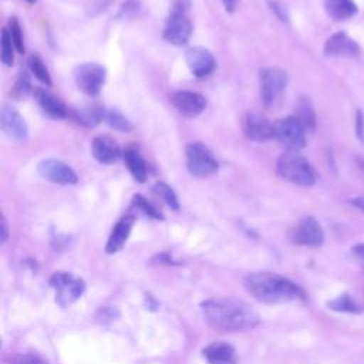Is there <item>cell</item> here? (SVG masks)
I'll return each instance as SVG.
<instances>
[{"instance_id":"cell-1","label":"cell","mask_w":364,"mask_h":364,"mask_svg":"<svg viewBox=\"0 0 364 364\" xmlns=\"http://www.w3.org/2000/svg\"><path fill=\"white\" fill-rule=\"evenodd\" d=\"M202 316L209 327L222 333L253 328L259 324L257 313L245 301L232 297H215L200 304Z\"/></svg>"},{"instance_id":"cell-2","label":"cell","mask_w":364,"mask_h":364,"mask_svg":"<svg viewBox=\"0 0 364 364\" xmlns=\"http://www.w3.org/2000/svg\"><path fill=\"white\" fill-rule=\"evenodd\" d=\"M247 293L257 301L276 304L304 299V291L294 282L270 272H256L245 279Z\"/></svg>"},{"instance_id":"cell-3","label":"cell","mask_w":364,"mask_h":364,"mask_svg":"<svg viewBox=\"0 0 364 364\" xmlns=\"http://www.w3.org/2000/svg\"><path fill=\"white\" fill-rule=\"evenodd\" d=\"M276 171L283 179L301 186L313 185L317 178L311 164L303 155L297 154V151L282 154L277 158Z\"/></svg>"},{"instance_id":"cell-4","label":"cell","mask_w":364,"mask_h":364,"mask_svg":"<svg viewBox=\"0 0 364 364\" xmlns=\"http://www.w3.org/2000/svg\"><path fill=\"white\" fill-rule=\"evenodd\" d=\"M191 0H173L172 10L165 24L162 37L173 46H183L189 41L193 26L189 18Z\"/></svg>"},{"instance_id":"cell-5","label":"cell","mask_w":364,"mask_h":364,"mask_svg":"<svg viewBox=\"0 0 364 364\" xmlns=\"http://www.w3.org/2000/svg\"><path fill=\"white\" fill-rule=\"evenodd\" d=\"M260 95L266 107H276L286 90L287 74L279 67H263L259 71Z\"/></svg>"},{"instance_id":"cell-6","label":"cell","mask_w":364,"mask_h":364,"mask_svg":"<svg viewBox=\"0 0 364 364\" xmlns=\"http://www.w3.org/2000/svg\"><path fill=\"white\" fill-rule=\"evenodd\" d=\"M185 156L186 168L193 176L206 178L213 175L219 168V164L215 159L212 151L200 142L188 144L185 148Z\"/></svg>"},{"instance_id":"cell-7","label":"cell","mask_w":364,"mask_h":364,"mask_svg":"<svg viewBox=\"0 0 364 364\" xmlns=\"http://www.w3.org/2000/svg\"><path fill=\"white\" fill-rule=\"evenodd\" d=\"M74 81L81 92L97 97L105 82L107 70L98 63H82L74 68Z\"/></svg>"},{"instance_id":"cell-8","label":"cell","mask_w":364,"mask_h":364,"mask_svg":"<svg viewBox=\"0 0 364 364\" xmlns=\"http://www.w3.org/2000/svg\"><path fill=\"white\" fill-rule=\"evenodd\" d=\"M50 284L55 290V301L61 307L77 301L85 290L84 282L67 272H55L50 279Z\"/></svg>"},{"instance_id":"cell-9","label":"cell","mask_w":364,"mask_h":364,"mask_svg":"<svg viewBox=\"0 0 364 364\" xmlns=\"http://www.w3.org/2000/svg\"><path fill=\"white\" fill-rule=\"evenodd\" d=\"M273 138L290 151H299L306 145V129L294 115L284 117L273 124Z\"/></svg>"},{"instance_id":"cell-10","label":"cell","mask_w":364,"mask_h":364,"mask_svg":"<svg viewBox=\"0 0 364 364\" xmlns=\"http://www.w3.org/2000/svg\"><path fill=\"white\" fill-rule=\"evenodd\" d=\"M37 171L44 179L53 183L74 185L78 182V176L74 172V169L60 159H54V158L43 159L41 162H38Z\"/></svg>"},{"instance_id":"cell-11","label":"cell","mask_w":364,"mask_h":364,"mask_svg":"<svg viewBox=\"0 0 364 364\" xmlns=\"http://www.w3.org/2000/svg\"><path fill=\"white\" fill-rule=\"evenodd\" d=\"M291 240L300 246L318 247L324 242V233L320 223L313 216H306L293 228Z\"/></svg>"},{"instance_id":"cell-12","label":"cell","mask_w":364,"mask_h":364,"mask_svg":"<svg viewBox=\"0 0 364 364\" xmlns=\"http://www.w3.org/2000/svg\"><path fill=\"white\" fill-rule=\"evenodd\" d=\"M245 135L256 142L273 138V124L259 111H247L242 119Z\"/></svg>"},{"instance_id":"cell-13","label":"cell","mask_w":364,"mask_h":364,"mask_svg":"<svg viewBox=\"0 0 364 364\" xmlns=\"http://www.w3.org/2000/svg\"><path fill=\"white\" fill-rule=\"evenodd\" d=\"M171 102L186 118H196L206 108V98L195 91H176L171 95Z\"/></svg>"},{"instance_id":"cell-14","label":"cell","mask_w":364,"mask_h":364,"mask_svg":"<svg viewBox=\"0 0 364 364\" xmlns=\"http://www.w3.org/2000/svg\"><path fill=\"white\" fill-rule=\"evenodd\" d=\"M185 60L191 73L198 78L208 77L216 68V60L213 54L203 47L188 48L185 53Z\"/></svg>"},{"instance_id":"cell-15","label":"cell","mask_w":364,"mask_h":364,"mask_svg":"<svg viewBox=\"0 0 364 364\" xmlns=\"http://www.w3.org/2000/svg\"><path fill=\"white\" fill-rule=\"evenodd\" d=\"M1 131L14 141H26L28 136V127L23 115L13 105H3L1 108Z\"/></svg>"},{"instance_id":"cell-16","label":"cell","mask_w":364,"mask_h":364,"mask_svg":"<svg viewBox=\"0 0 364 364\" xmlns=\"http://www.w3.org/2000/svg\"><path fill=\"white\" fill-rule=\"evenodd\" d=\"M323 51L328 57H355L360 54V47L350 36L338 31L326 40Z\"/></svg>"},{"instance_id":"cell-17","label":"cell","mask_w":364,"mask_h":364,"mask_svg":"<svg viewBox=\"0 0 364 364\" xmlns=\"http://www.w3.org/2000/svg\"><path fill=\"white\" fill-rule=\"evenodd\" d=\"M92 156L101 164H114L121 156V148L117 141L109 135H97L91 142Z\"/></svg>"},{"instance_id":"cell-18","label":"cell","mask_w":364,"mask_h":364,"mask_svg":"<svg viewBox=\"0 0 364 364\" xmlns=\"http://www.w3.org/2000/svg\"><path fill=\"white\" fill-rule=\"evenodd\" d=\"M134 222H135V218L132 215H125L117 222V225L114 226V229L108 237V242L105 245V252L108 255L117 253L124 247V245L132 230Z\"/></svg>"},{"instance_id":"cell-19","label":"cell","mask_w":364,"mask_h":364,"mask_svg":"<svg viewBox=\"0 0 364 364\" xmlns=\"http://www.w3.org/2000/svg\"><path fill=\"white\" fill-rule=\"evenodd\" d=\"M34 98L40 105V108L43 109V112L47 114L48 117L54 119H63L67 117V108L63 104V101L48 90L40 88V87L36 88Z\"/></svg>"},{"instance_id":"cell-20","label":"cell","mask_w":364,"mask_h":364,"mask_svg":"<svg viewBox=\"0 0 364 364\" xmlns=\"http://www.w3.org/2000/svg\"><path fill=\"white\" fill-rule=\"evenodd\" d=\"M208 364H236L237 354L233 346L228 343H212L202 351Z\"/></svg>"},{"instance_id":"cell-21","label":"cell","mask_w":364,"mask_h":364,"mask_svg":"<svg viewBox=\"0 0 364 364\" xmlns=\"http://www.w3.org/2000/svg\"><path fill=\"white\" fill-rule=\"evenodd\" d=\"M122 158H124L125 166L128 168L132 178L136 182H145L146 176H148V168H146V162L144 161V158L141 156L138 149L131 148V146L127 148L122 152Z\"/></svg>"},{"instance_id":"cell-22","label":"cell","mask_w":364,"mask_h":364,"mask_svg":"<svg viewBox=\"0 0 364 364\" xmlns=\"http://www.w3.org/2000/svg\"><path fill=\"white\" fill-rule=\"evenodd\" d=\"M324 9L334 20H347L357 13L353 0H324Z\"/></svg>"},{"instance_id":"cell-23","label":"cell","mask_w":364,"mask_h":364,"mask_svg":"<svg viewBox=\"0 0 364 364\" xmlns=\"http://www.w3.org/2000/svg\"><path fill=\"white\" fill-rule=\"evenodd\" d=\"M300 124L304 127L306 131H314L316 128V112L313 108L311 101L307 97H301L296 107V115H294Z\"/></svg>"},{"instance_id":"cell-24","label":"cell","mask_w":364,"mask_h":364,"mask_svg":"<svg viewBox=\"0 0 364 364\" xmlns=\"http://www.w3.org/2000/svg\"><path fill=\"white\" fill-rule=\"evenodd\" d=\"M327 307L330 310H334V311H338V313H351V314L363 313V307L348 293L340 294L338 297H336L333 300H328Z\"/></svg>"},{"instance_id":"cell-25","label":"cell","mask_w":364,"mask_h":364,"mask_svg":"<svg viewBox=\"0 0 364 364\" xmlns=\"http://www.w3.org/2000/svg\"><path fill=\"white\" fill-rule=\"evenodd\" d=\"M105 115V109L100 105H88V107H82L77 111L75 118L78 122L87 125V127H95L98 122H101L104 119Z\"/></svg>"},{"instance_id":"cell-26","label":"cell","mask_w":364,"mask_h":364,"mask_svg":"<svg viewBox=\"0 0 364 364\" xmlns=\"http://www.w3.org/2000/svg\"><path fill=\"white\" fill-rule=\"evenodd\" d=\"M28 68L30 71L34 74V77L43 82L44 85H51L53 81H51V77H50V73H48V68L46 67L43 58L38 55V54H31L28 57Z\"/></svg>"},{"instance_id":"cell-27","label":"cell","mask_w":364,"mask_h":364,"mask_svg":"<svg viewBox=\"0 0 364 364\" xmlns=\"http://www.w3.org/2000/svg\"><path fill=\"white\" fill-rule=\"evenodd\" d=\"M104 121L114 129L119 132H129L132 129V124L127 117H124L119 111L117 109H108L105 111Z\"/></svg>"},{"instance_id":"cell-28","label":"cell","mask_w":364,"mask_h":364,"mask_svg":"<svg viewBox=\"0 0 364 364\" xmlns=\"http://www.w3.org/2000/svg\"><path fill=\"white\" fill-rule=\"evenodd\" d=\"M154 191L171 209H173V210L179 209L178 196H176V193L173 192V189L169 185H166L164 182H156L155 186H154Z\"/></svg>"},{"instance_id":"cell-29","label":"cell","mask_w":364,"mask_h":364,"mask_svg":"<svg viewBox=\"0 0 364 364\" xmlns=\"http://www.w3.org/2000/svg\"><path fill=\"white\" fill-rule=\"evenodd\" d=\"M14 44L13 40L10 37V33L7 30V27H4L1 30V61L4 65L10 67L14 61Z\"/></svg>"},{"instance_id":"cell-30","label":"cell","mask_w":364,"mask_h":364,"mask_svg":"<svg viewBox=\"0 0 364 364\" xmlns=\"http://www.w3.org/2000/svg\"><path fill=\"white\" fill-rule=\"evenodd\" d=\"M7 30L10 33V37L13 40V44L16 47V51L23 54L26 51V46H24V38H23V31H21V26L18 23V20L16 17H11L9 20V26Z\"/></svg>"},{"instance_id":"cell-31","label":"cell","mask_w":364,"mask_h":364,"mask_svg":"<svg viewBox=\"0 0 364 364\" xmlns=\"http://www.w3.org/2000/svg\"><path fill=\"white\" fill-rule=\"evenodd\" d=\"M132 202H134V205L138 208V209H141L145 215H148L149 218H154V219H164V216H162V213L151 203V202H148L142 195H134V199H132Z\"/></svg>"},{"instance_id":"cell-32","label":"cell","mask_w":364,"mask_h":364,"mask_svg":"<svg viewBox=\"0 0 364 364\" xmlns=\"http://www.w3.org/2000/svg\"><path fill=\"white\" fill-rule=\"evenodd\" d=\"M30 90H31L30 81H28L27 75L23 73V74L17 78L16 84L13 85L11 95H13V98H16V100H21V98H24V97L28 94Z\"/></svg>"},{"instance_id":"cell-33","label":"cell","mask_w":364,"mask_h":364,"mask_svg":"<svg viewBox=\"0 0 364 364\" xmlns=\"http://www.w3.org/2000/svg\"><path fill=\"white\" fill-rule=\"evenodd\" d=\"M139 9V0H127L122 7H121V13L119 16H131L134 14L136 10Z\"/></svg>"},{"instance_id":"cell-34","label":"cell","mask_w":364,"mask_h":364,"mask_svg":"<svg viewBox=\"0 0 364 364\" xmlns=\"http://www.w3.org/2000/svg\"><path fill=\"white\" fill-rule=\"evenodd\" d=\"M11 364H44V363H43L37 355H34V354H27V355L16 357Z\"/></svg>"},{"instance_id":"cell-35","label":"cell","mask_w":364,"mask_h":364,"mask_svg":"<svg viewBox=\"0 0 364 364\" xmlns=\"http://www.w3.org/2000/svg\"><path fill=\"white\" fill-rule=\"evenodd\" d=\"M351 253L354 256V259L360 263V266L364 269V243H357L353 246Z\"/></svg>"},{"instance_id":"cell-36","label":"cell","mask_w":364,"mask_h":364,"mask_svg":"<svg viewBox=\"0 0 364 364\" xmlns=\"http://www.w3.org/2000/svg\"><path fill=\"white\" fill-rule=\"evenodd\" d=\"M355 129H357V136L364 141V118L363 112L357 111V121H355Z\"/></svg>"},{"instance_id":"cell-37","label":"cell","mask_w":364,"mask_h":364,"mask_svg":"<svg viewBox=\"0 0 364 364\" xmlns=\"http://www.w3.org/2000/svg\"><path fill=\"white\" fill-rule=\"evenodd\" d=\"M270 7H272V10H274V13H276L282 20H286V18H287V14L283 11V10H284V7H283L282 4H279V3H276V1H273Z\"/></svg>"},{"instance_id":"cell-38","label":"cell","mask_w":364,"mask_h":364,"mask_svg":"<svg viewBox=\"0 0 364 364\" xmlns=\"http://www.w3.org/2000/svg\"><path fill=\"white\" fill-rule=\"evenodd\" d=\"M0 230H1L0 239H1V243H4L7 240V237H9V228H7V222H6L4 218H1V228H0Z\"/></svg>"},{"instance_id":"cell-39","label":"cell","mask_w":364,"mask_h":364,"mask_svg":"<svg viewBox=\"0 0 364 364\" xmlns=\"http://www.w3.org/2000/svg\"><path fill=\"white\" fill-rule=\"evenodd\" d=\"M237 1L239 0H223V6H225V10L228 13H233L237 7Z\"/></svg>"},{"instance_id":"cell-40","label":"cell","mask_w":364,"mask_h":364,"mask_svg":"<svg viewBox=\"0 0 364 364\" xmlns=\"http://www.w3.org/2000/svg\"><path fill=\"white\" fill-rule=\"evenodd\" d=\"M351 203H353V206H355L364 212V198H354V199H351Z\"/></svg>"},{"instance_id":"cell-41","label":"cell","mask_w":364,"mask_h":364,"mask_svg":"<svg viewBox=\"0 0 364 364\" xmlns=\"http://www.w3.org/2000/svg\"><path fill=\"white\" fill-rule=\"evenodd\" d=\"M27 3H30V4H33V3H36V0H26Z\"/></svg>"}]
</instances>
